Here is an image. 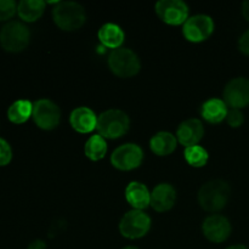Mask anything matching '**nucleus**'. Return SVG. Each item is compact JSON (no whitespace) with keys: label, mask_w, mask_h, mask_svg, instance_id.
Segmentation results:
<instances>
[{"label":"nucleus","mask_w":249,"mask_h":249,"mask_svg":"<svg viewBox=\"0 0 249 249\" xmlns=\"http://www.w3.org/2000/svg\"><path fill=\"white\" fill-rule=\"evenodd\" d=\"M230 186L223 180H213L201 187L198 192V202L204 211L215 213L225 208L230 198Z\"/></svg>","instance_id":"obj_1"},{"label":"nucleus","mask_w":249,"mask_h":249,"mask_svg":"<svg viewBox=\"0 0 249 249\" xmlns=\"http://www.w3.org/2000/svg\"><path fill=\"white\" fill-rule=\"evenodd\" d=\"M130 121L121 109H108L97 117L96 130L104 139H118L128 133Z\"/></svg>","instance_id":"obj_2"},{"label":"nucleus","mask_w":249,"mask_h":249,"mask_svg":"<svg viewBox=\"0 0 249 249\" xmlns=\"http://www.w3.org/2000/svg\"><path fill=\"white\" fill-rule=\"evenodd\" d=\"M53 21L62 31H75L83 27L87 21L84 7L74 1L57 2L53 11Z\"/></svg>","instance_id":"obj_3"},{"label":"nucleus","mask_w":249,"mask_h":249,"mask_svg":"<svg viewBox=\"0 0 249 249\" xmlns=\"http://www.w3.org/2000/svg\"><path fill=\"white\" fill-rule=\"evenodd\" d=\"M109 70L119 78H130L140 71V60L130 49L119 48L112 51L108 56Z\"/></svg>","instance_id":"obj_4"},{"label":"nucleus","mask_w":249,"mask_h":249,"mask_svg":"<svg viewBox=\"0 0 249 249\" xmlns=\"http://www.w3.org/2000/svg\"><path fill=\"white\" fill-rule=\"evenodd\" d=\"M28 28L21 22H9L0 32V45L9 53H19L24 50L29 44Z\"/></svg>","instance_id":"obj_5"},{"label":"nucleus","mask_w":249,"mask_h":249,"mask_svg":"<svg viewBox=\"0 0 249 249\" xmlns=\"http://www.w3.org/2000/svg\"><path fill=\"white\" fill-rule=\"evenodd\" d=\"M151 229V218L142 211H133L124 214L119 223V231L122 236L130 240L141 238L150 231Z\"/></svg>","instance_id":"obj_6"},{"label":"nucleus","mask_w":249,"mask_h":249,"mask_svg":"<svg viewBox=\"0 0 249 249\" xmlns=\"http://www.w3.org/2000/svg\"><path fill=\"white\" fill-rule=\"evenodd\" d=\"M36 125L43 130H53L60 124L61 111L56 104L46 99L38 100L33 104L32 113Z\"/></svg>","instance_id":"obj_7"},{"label":"nucleus","mask_w":249,"mask_h":249,"mask_svg":"<svg viewBox=\"0 0 249 249\" xmlns=\"http://www.w3.org/2000/svg\"><path fill=\"white\" fill-rule=\"evenodd\" d=\"M143 160V152L135 143H125L113 151L111 163L119 170H133L140 167Z\"/></svg>","instance_id":"obj_8"},{"label":"nucleus","mask_w":249,"mask_h":249,"mask_svg":"<svg viewBox=\"0 0 249 249\" xmlns=\"http://www.w3.org/2000/svg\"><path fill=\"white\" fill-rule=\"evenodd\" d=\"M156 14L164 23L179 26L189 19V7L180 0H160L156 4Z\"/></svg>","instance_id":"obj_9"},{"label":"nucleus","mask_w":249,"mask_h":249,"mask_svg":"<svg viewBox=\"0 0 249 249\" xmlns=\"http://www.w3.org/2000/svg\"><path fill=\"white\" fill-rule=\"evenodd\" d=\"M214 32V22L207 15H196L184 23L182 33L191 43H201L207 40Z\"/></svg>","instance_id":"obj_10"},{"label":"nucleus","mask_w":249,"mask_h":249,"mask_svg":"<svg viewBox=\"0 0 249 249\" xmlns=\"http://www.w3.org/2000/svg\"><path fill=\"white\" fill-rule=\"evenodd\" d=\"M224 102L235 109L247 107L249 105V79L240 77L230 80L224 89Z\"/></svg>","instance_id":"obj_11"},{"label":"nucleus","mask_w":249,"mask_h":249,"mask_svg":"<svg viewBox=\"0 0 249 249\" xmlns=\"http://www.w3.org/2000/svg\"><path fill=\"white\" fill-rule=\"evenodd\" d=\"M203 235L207 240L214 243H221L229 238L231 233V224L225 216L211 215L203 221Z\"/></svg>","instance_id":"obj_12"},{"label":"nucleus","mask_w":249,"mask_h":249,"mask_svg":"<svg viewBox=\"0 0 249 249\" xmlns=\"http://www.w3.org/2000/svg\"><path fill=\"white\" fill-rule=\"evenodd\" d=\"M203 124H202L201 121L195 118L182 122L179 128H178L177 133V138L179 142L181 145L186 146V147L198 145L199 141L203 139Z\"/></svg>","instance_id":"obj_13"},{"label":"nucleus","mask_w":249,"mask_h":249,"mask_svg":"<svg viewBox=\"0 0 249 249\" xmlns=\"http://www.w3.org/2000/svg\"><path fill=\"white\" fill-rule=\"evenodd\" d=\"M177 199V192L169 184H160L151 192V207L158 213H164L173 208Z\"/></svg>","instance_id":"obj_14"},{"label":"nucleus","mask_w":249,"mask_h":249,"mask_svg":"<svg viewBox=\"0 0 249 249\" xmlns=\"http://www.w3.org/2000/svg\"><path fill=\"white\" fill-rule=\"evenodd\" d=\"M70 122L72 128L80 134L91 133L96 129L97 117L94 111L88 107H78L71 113Z\"/></svg>","instance_id":"obj_15"},{"label":"nucleus","mask_w":249,"mask_h":249,"mask_svg":"<svg viewBox=\"0 0 249 249\" xmlns=\"http://www.w3.org/2000/svg\"><path fill=\"white\" fill-rule=\"evenodd\" d=\"M125 198L128 203L136 211H142L151 202V192L143 184L133 181L126 186Z\"/></svg>","instance_id":"obj_16"},{"label":"nucleus","mask_w":249,"mask_h":249,"mask_svg":"<svg viewBox=\"0 0 249 249\" xmlns=\"http://www.w3.org/2000/svg\"><path fill=\"white\" fill-rule=\"evenodd\" d=\"M228 105L220 99H211L202 106L201 114L208 123L218 124L226 119L228 116Z\"/></svg>","instance_id":"obj_17"},{"label":"nucleus","mask_w":249,"mask_h":249,"mask_svg":"<svg viewBox=\"0 0 249 249\" xmlns=\"http://www.w3.org/2000/svg\"><path fill=\"white\" fill-rule=\"evenodd\" d=\"M177 138L168 131H160L152 136L150 141V147L155 155L169 156L177 148Z\"/></svg>","instance_id":"obj_18"},{"label":"nucleus","mask_w":249,"mask_h":249,"mask_svg":"<svg viewBox=\"0 0 249 249\" xmlns=\"http://www.w3.org/2000/svg\"><path fill=\"white\" fill-rule=\"evenodd\" d=\"M99 39L102 45L109 49H119L124 41V32L114 23H106L100 28Z\"/></svg>","instance_id":"obj_19"},{"label":"nucleus","mask_w":249,"mask_h":249,"mask_svg":"<svg viewBox=\"0 0 249 249\" xmlns=\"http://www.w3.org/2000/svg\"><path fill=\"white\" fill-rule=\"evenodd\" d=\"M45 5L41 0H22L17 6V14L24 22H34L44 14Z\"/></svg>","instance_id":"obj_20"},{"label":"nucleus","mask_w":249,"mask_h":249,"mask_svg":"<svg viewBox=\"0 0 249 249\" xmlns=\"http://www.w3.org/2000/svg\"><path fill=\"white\" fill-rule=\"evenodd\" d=\"M33 113V104L28 100H17L7 109V118L15 124L26 123Z\"/></svg>","instance_id":"obj_21"},{"label":"nucleus","mask_w":249,"mask_h":249,"mask_svg":"<svg viewBox=\"0 0 249 249\" xmlns=\"http://www.w3.org/2000/svg\"><path fill=\"white\" fill-rule=\"evenodd\" d=\"M84 152L89 160H100L106 156L107 142L101 135H92L88 139L84 146Z\"/></svg>","instance_id":"obj_22"},{"label":"nucleus","mask_w":249,"mask_h":249,"mask_svg":"<svg viewBox=\"0 0 249 249\" xmlns=\"http://www.w3.org/2000/svg\"><path fill=\"white\" fill-rule=\"evenodd\" d=\"M184 156L186 162L195 168L204 167L207 164V162H208L209 158L208 152L202 146L198 145L185 148Z\"/></svg>","instance_id":"obj_23"},{"label":"nucleus","mask_w":249,"mask_h":249,"mask_svg":"<svg viewBox=\"0 0 249 249\" xmlns=\"http://www.w3.org/2000/svg\"><path fill=\"white\" fill-rule=\"evenodd\" d=\"M18 5L14 0H0V21H7L17 11Z\"/></svg>","instance_id":"obj_24"},{"label":"nucleus","mask_w":249,"mask_h":249,"mask_svg":"<svg viewBox=\"0 0 249 249\" xmlns=\"http://www.w3.org/2000/svg\"><path fill=\"white\" fill-rule=\"evenodd\" d=\"M12 160V150L7 141L0 139V167L7 165Z\"/></svg>","instance_id":"obj_25"},{"label":"nucleus","mask_w":249,"mask_h":249,"mask_svg":"<svg viewBox=\"0 0 249 249\" xmlns=\"http://www.w3.org/2000/svg\"><path fill=\"white\" fill-rule=\"evenodd\" d=\"M226 121H228L229 125H230L231 128H238V126H241L243 124L245 118H243V114L240 109L231 108L229 109L228 116H226Z\"/></svg>","instance_id":"obj_26"},{"label":"nucleus","mask_w":249,"mask_h":249,"mask_svg":"<svg viewBox=\"0 0 249 249\" xmlns=\"http://www.w3.org/2000/svg\"><path fill=\"white\" fill-rule=\"evenodd\" d=\"M238 48H240L241 53L249 56V31L242 34V36L238 40Z\"/></svg>","instance_id":"obj_27"},{"label":"nucleus","mask_w":249,"mask_h":249,"mask_svg":"<svg viewBox=\"0 0 249 249\" xmlns=\"http://www.w3.org/2000/svg\"><path fill=\"white\" fill-rule=\"evenodd\" d=\"M28 249H46V243L41 240H36L28 246Z\"/></svg>","instance_id":"obj_28"},{"label":"nucleus","mask_w":249,"mask_h":249,"mask_svg":"<svg viewBox=\"0 0 249 249\" xmlns=\"http://www.w3.org/2000/svg\"><path fill=\"white\" fill-rule=\"evenodd\" d=\"M242 15L249 22V0L242 4Z\"/></svg>","instance_id":"obj_29"},{"label":"nucleus","mask_w":249,"mask_h":249,"mask_svg":"<svg viewBox=\"0 0 249 249\" xmlns=\"http://www.w3.org/2000/svg\"><path fill=\"white\" fill-rule=\"evenodd\" d=\"M228 249H248L246 246H242V245H237V246H231V247H229Z\"/></svg>","instance_id":"obj_30"},{"label":"nucleus","mask_w":249,"mask_h":249,"mask_svg":"<svg viewBox=\"0 0 249 249\" xmlns=\"http://www.w3.org/2000/svg\"><path fill=\"white\" fill-rule=\"evenodd\" d=\"M123 249H139V248L133 247V246H129V247H125V248H123Z\"/></svg>","instance_id":"obj_31"}]
</instances>
